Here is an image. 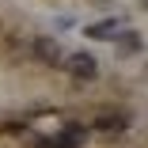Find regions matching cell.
<instances>
[{
  "instance_id": "6da1fadb",
  "label": "cell",
  "mask_w": 148,
  "mask_h": 148,
  "mask_svg": "<svg viewBox=\"0 0 148 148\" xmlns=\"http://www.w3.org/2000/svg\"><path fill=\"white\" fill-rule=\"evenodd\" d=\"M84 137H87V129H84V125H65L57 137L38 140V148H80V144H84Z\"/></svg>"
},
{
  "instance_id": "7a4b0ae2",
  "label": "cell",
  "mask_w": 148,
  "mask_h": 148,
  "mask_svg": "<svg viewBox=\"0 0 148 148\" xmlns=\"http://www.w3.org/2000/svg\"><path fill=\"white\" fill-rule=\"evenodd\" d=\"M65 69H69L76 80H95V72H99V65H95L91 53H72V57H65Z\"/></svg>"
},
{
  "instance_id": "3957f363",
  "label": "cell",
  "mask_w": 148,
  "mask_h": 148,
  "mask_svg": "<svg viewBox=\"0 0 148 148\" xmlns=\"http://www.w3.org/2000/svg\"><path fill=\"white\" fill-rule=\"evenodd\" d=\"M34 57H38L42 65H61V61H65L57 38H34Z\"/></svg>"
},
{
  "instance_id": "277c9868",
  "label": "cell",
  "mask_w": 148,
  "mask_h": 148,
  "mask_svg": "<svg viewBox=\"0 0 148 148\" xmlns=\"http://www.w3.org/2000/svg\"><path fill=\"white\" fill-rule=\"evenodd\" d=\"M125 125H129V114H122V110H103L95 118V129L99 133H122Z\"/></svg>"
},
{
  "instance_id": "5b68a950",
  "label": "cell",
  "mask_w": 148,
  "mask_h": 148,
  "mask_svg": "<svg viewBox=\"0 0 148 148\" xmlns=\"http://www.w3.org/2000/svg\"><path fill=\"white\" fill-rule=\"evenodd\" d=\"M118 27H122L118 19H103V23L84 27V34H87V38H99V42H106V38H114V34H118Z\"/></svg>"
},
{
  "instance_id": "8992f818",
  "label": "cell",
  "mask_w": 148,
  "mask_h": 148,
  "mask_svg": "<svg viewBox=\"0 0 148 148\" xmlns=\"http://www.w3.org/2000/svg\"><path fill=\"white\" fill-rule=\"evenodd\" d=\"M118 38V53H137L140 49V34L137 31H122V34H114Z\"/></svg>"
},
{
  "instance_id": "52a82bcc",
  "label": "cell",
  "mask_w": 148,
  "mask_h": 148,
  "mask_svg": "<svg viewBox=\"0 0 148 148\" xmlns=\"http://www.w3.org/2000/svg\"><path fill=\"white\" fill-rule=\"evenodd\" d=\"M144 80H148V61H144Z\"/></svg>"
},
{
  "instance_id": "ba28073f",
  "label": "cell",
  "mask_w": 148,
  "mask_h": 148,
  "mask_svg": "<svg viewBox=\"0 0 148 148\" xmlns=\"http://www.w3.org/2000/svg\"><path fill=\"white\" fill-rule=\"evenodd\" d=\"M144 8H148V0H144Z\"/></svg>"
}]
</instances>
